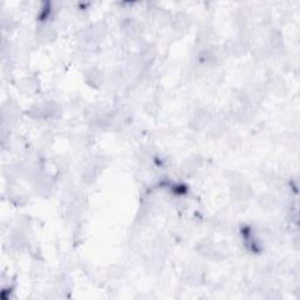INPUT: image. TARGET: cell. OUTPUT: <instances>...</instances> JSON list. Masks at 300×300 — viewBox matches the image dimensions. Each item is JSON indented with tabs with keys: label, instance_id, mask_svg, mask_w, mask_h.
<instances>
[{
	"label": "cell",
	"instance_id": "30bf717a",
	"mask_svg": "<svg viewBox=\"0 0 300 300\" xmlns=\"http://www.w3.org/2000/svg\"><path fill=\"white\" fill-rule=\"evenodd\" d=\"M210 121H211V115L209 114V113L198 112V113H196L195 116H193L190 126H191L192 129L201 130V129L206 128V127L210 123Z\"/></svg>",
	"mask_w": 300,
	"mask_h": 300
},
{
	"label": "cell",
	"instance_id": "4fadbf2b",
	"mask_svg": "<svg viewBox=\"0 0 300 300\" xmlns=\"http://www.w3.org/2000/svg\"><path fill=\"white\" fill-rule=\"evenodd\" d=\"M16 25H17L16 20H14L12 17L5 16V14H3V16H2V27H3L4 31H12V30H14Z\"/></svg>",
	"mask_w": 300,
	"mask_h": 300
},
{
	"label": "cell",
	"instance_id": "8992f818",
	"mask_svg": "<svg viewBox=\"0 0 300 300\" xmlns=\"http://www.w3.org/2000/svg\"><path fill=\"white\" fill-rule=\"evenodd\" d=\"M156 59V48L153 45H146L140 49L139 63L143 68H148L153 65Z\"/></svg>",
	"mask_w": 300,
	"mask_h": 300
},
{
	"label": "cell",
	"instance_id": "52a82bcc",
	"mask_svg": "<svg viewBox=\"0 0 300 300\" xmlns=\"http://www.w3.org/2000/svg\"><path fill=\"white\" fill-rule=\"evenodd\" d=\"M84 77H86L87 83L93 87L101 86L105 81L104 72H102L98 67H95V66L89 67V68L86 69V72H84Z\"/></svg>",
	"mask_w": 300,
	"mask_h": 300
},
{
	"label": "cell",
	"instance_id": "ba28073f",
	"mask_svg": "<svg viewBox=\"0 0 300 300\" xmlns=\"http://www.w3.org/2000/svg\"><path fill=\"white\" fill-rule=\"evenodd\" d=\"M122 30H123V33L126 34V37H128L130 39H136L137 37H140L141 32H142L141 25L137 23L136 20H133V19L126 20L122 25Z\"/></svg>",
	"mask_w": 300,
	"mask_h": 300
},
{
	"label": "cell",
	"instance_id": "6da1fadb",
	"mask_svg": "<svg viewBox=\"0 0 300 300\" xmlns=\"http://www.w3.org/2000/svg\"><path fill=\"white\" fill-rule=\"evenodd\" d=\"M61 106L55 101H47L31 108L30 115L35 120H51L61 115Z\"/></svg>",
	"mask_w": 300,
	"mask_h": 300
},
{
	"label": "cell",
	"instance_id": "9c48e42d",
	"mask_svg": "<svg viewBox=\"0 0 300 300\" xmlns=\"http://www.w3.org/2000/svg\"><path fill=\"white\" fill-rule=\"evenodd\" d=\"M248 41L245 39H236L229 42V45L225 46L229 54L232 55H241L246 52L248 49Z\"/></svg>",
	"mask_w": 300,
	"mask_h": 300
},
{
	"label": "cell",
	"instance_id": "7c38bea8",
	"mask_svg": "<svg viewBox=\"0 0 300 300\" xmlns=\"http://www.w3.org/2000/svg\"><path fill=\"white\" fill-rule=\"evenodd\" d=\"M189 18L185 16H179L172 19V27L177 32H184L186 28H189Z\"/></svg>",
	"mask_w": 300,
	"mask_h": 300
},
{
	"label": "cell",
	"instance_id": "277c9868",
	"mask_svg": "<svg viewBox=\"0 0 300 300\" xmlns=\"http://www.w3.org/2000/svg\"><path fill=\"white\" fill-rule=\"evenodd\" d=\"M197 251L202 257L210 260H221L222 258H224V250H222L220 246L214 245L213 243L209 242H204V243H199L196 248Z\"/></svg>",
	"mask_w": 300,
	"mask_h": 300
},
{
	"label": "cell",
	"instance_id": "3957f363",
	"mask_svg": "<svg viewBox=\"0 0 300 300\" xmlns=\"http://www.w3.org/2000/svg\"><path fill=\"white\" fill-rule=\"evenodd\" d=\"M104 168L105 164L102 158H95V160L88 162L81 171V178H82L83 183H86V184L94 183L104 170Z\"/></svg>",
	"mask_w": 300,
	"mask_h": 300
},
{
	"label": "cell",
	"instance_id": "5b68a950",
	"mask_svg": "<svg viewBox=\"0 0 300 300\" xmlns=\"http://www.w3.org/2000/svg\"><path fill=\"white\" fill-rule=\"evenodd\" d=\"M56 35H58V33H56L54 27L51 26L49 24H41L37 28V39L40 44H51V42L55 40Z\"/></svg>",
	"mask_w": 300,
	"mask_h": 300
},
{
	"label": "cell",
	"instance_id": "7a4b0ae2",
	"mask_svg": "<svg viewBox=\"0 0 300 300\" xmlns=\"http://www.w3.org/2000/svg\"><path fill=\"white\" fill-rule=\"evenodd\" d=\"M252 190L248 183L242 178H232L231 197L236 203H245L251 198Z\"/></svg>",
	"mask_w": 300,
	"mask_h": 300
},
{
	"label": "cell",
	"instance_id": "8fae6325",
	"mask_svg": "<svg viewBox=\"0 0 300 300\" xmlns=\"http://www.w3.org/2000/svg\"><path fill=\"white\" fill-rule=\"evenodd\" d=\"M201 167V160L197 157L186 158L182 164V171L185 175H192L197 171V169Z\"/></svg>",
	"mask_w": 300,
	"mask_h": 300
}]
</instances>
